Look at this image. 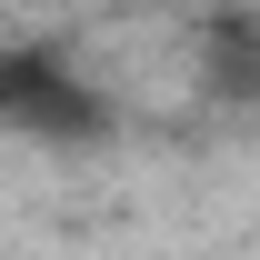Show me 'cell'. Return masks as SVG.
Segmentation results:
<instances>
[{
  "mask_svg": "<svg viewBox=\"0 0 260 260\" xmlns=\"http://www.w3.org/2000/svg\"><path fill=\"white\" fill-rule=\"evenodd\" d=\"M0 130L90 150V140H110V90L80 80L70 50H10V60H0Z\"/></svg>",
  "mask_w": 260,
  "mask_h": 260,
  "instance_id": "1",
  "label": "cell"
},
{
  "mask_svg": "<svg viewBox=\"0 0 260 260\" xmlns=\"http://www.w3.org/2000/svg\"><path fill=\"white\" fill-rule=\"evenodd\" d=\"M200 90L220 100L230 120H250V100H260V30H250V10H210L200 20Z\"/></svg>",
  "mask_w": 260,
  "mask_h": 260,
  "instance_id": "2",
  "label": "cell"
}]
</instances>
